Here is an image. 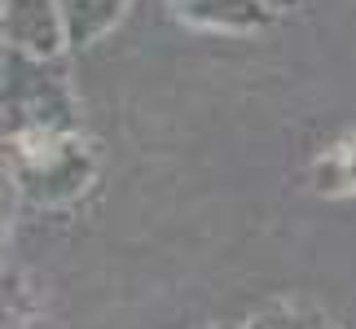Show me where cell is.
I'll return each mask as SVG.
<instances>
[{
    "instance_id": "cell-10",
    "label": "cell",
    "mask_w": 356,
    "mask_h": 329,
    "mask_svg": "<svg viewBox=\"0 0 356 329\" xmlns=\"http://www.w3.org/2000/svg\"><path fill=\"white\" fill-rule=\"evenodd\" d=\"M291 5H299V0H268V9H273V13H282V9H291Z\"/></svg>"
},
{
    "instance_id": "cell-4",
    "label": "cell",
    "mask_w": 356,
    "mask_h": 329,
    "mask_svg": "<svg viewBox=\"0 0 356 329\" xmlns=\"http://www.w3.org/2000/svg\"><path fill=\"white\" fill-rule=\"evenodd\" d=\"M172 13L202 31H229V35H251L268 26L273 9L268 0H168Z\"/></svg>"
},
{
    "instance_id": "cell-8",
    "label": "cell",
    "mask_w": 356,
    "mask_h": 329,
    "mask_svg": "<svg viewBox=\"0 0 356 329\" xmlns=\"http://www.w3.org/2000/svg\"><path fill=\"white\" fill-rule=\"evenodd\" d=\"M334 154H339V162H343V180H348V194H356V132L352 136H343L339 145H330Z\"/></svg>"
},
{
    "instance_id": "cell-1",
    "label": "cell",
    "mask_w": 356,
    "mask_h": 329,
    "mask_svg": "<svg viewBox=\"0 0 356 329\" xmlns=\"http://www.w3.org/2000/svg\"><path fill=\"white\" fill-rule=\"evenodd\" d=\"M5 167L22 198L66 207L92 185L97 158L79 132H13L5 141Z\"/></svg>"
},
{
    "instance_id": "cell-9",
    "label": "cell",
    "mask_w": 356,
    "mask_h": 329,
    "mask_svg": "<svg viewBox=\"0 0 356 329\" xmlns=\"http://www.w3.org/2000/svg\"><path fill=\"white\" fill-rule=\"evenodd\" d=\"M9 185L13 180H0V246H5V237H9V194H5Z\"/></svg>"
},
{
    "instance_id": "cell-5",
    "label": "cell",
    "mask_w": 356,
    "mask_h": 329,
    "mask_svg": "<svg viewBox=\"0 0 356 329\" xmlns=\"http://www.w3.org/2000/svg\"><path fill=\"white\" fill-rule=\"evenodd\" d=\"M66 18V40L71 49H92L123 22L132 0H58Z\"/></svg>"
},
{
    "instance_id": "cell-7",
    "label": "cell",
    "mask_w": 356,
    "mask_h": 329,
    "mask_svg": "<svg viewBox=\"0 0 356 329\" xmlns=\"http://www.w3.org/2000/svg\"><path fill=\"white\" fill-rule=\"evenodd\" d=\"M31 321V294L18 272H0V329H26Z\"/></svg>"
},
{
    "instance_id": "cell-3",
    "label": "cell",
    "mask_w": 356,
    "mask_h": 329,
    "mask_svg": "<svg viewBox=\"0 0 356 329\" xmlns=\"http://www.w3.org/2000/svg\"><path fill=\"white\" fill-rule=\"evenodd\" d=\"M0 40L9 53L58 62L71 40L58 0H0Z\"/></svg>"
},
{
    "instance_id": "cell-6",
    "label": "cell",
    "mask_w": 356,
    "mask_h": 329,
    "mask_svg": "<svg viewBox=\"0 0 356 329\" xmlns=\"http://www.w3.org/2000/svg\"><path fill=\"white\" fill-rule=\"evenodd\" d=\"M242 329H334V325L308 298H273V303L255 307Z\"/></svg>"
},
{
    "instance_id": "cell-2",
    "label": "cell",
    "mask_w": 356,
    "mask_h": 329,
    "mask_svg": "<svg viewBox=\"0 0 356 329\" xmlns=\"http://www.w3.org/2000/svg\"><path fill=\"white\" fill-rule=\"evenodd\" d=\"M5 106L13 110V132H75V123H79L71 88L44 58L9 53Z\"/></svg>"
}]
</instances>
